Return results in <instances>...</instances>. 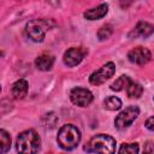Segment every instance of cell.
<instances>
[{"label":"cell","instance_id":"cell-1","mask_svg":"<svg viewBox=\"0 0 154 154\" xmlns=\"http://www.w3.org/2000/svg\"><path fill=\"white\" fill-rule=\"evenodd\" d=\"M40 136L32 129L20 132L17 137L16 148L19 154H36L40 149Z\"/></svg>","mask_w":154,"mask_h":154},{"label":"cell","instance_id":"cell-2","mask_svg":"<svg viewBox=\"0 0 154 154\" xmlns=\"http://www.w3.org/2000/svg\"><path fill=\"white\" fill-rule=\"evenodd\" d=\"M84 150L96 154H114L116 152V140L112 136L99 134L90 138Z\"/></svg>","mask_w":154,"mask_h":154},{"label":"cell","instance_id":"cell-3","mask_svg":"<svg viewBox=\"0 0 154 154\" xmlns=\"http://www.w3.org/2000/svg\"><path fill=\"white\" fill-rule=\"evenodd\" d=\"M57 141L59 146L65 150H71L77 147L81 141V132L77 126L72 124H65L59 129Z\"/></svg>","mask_w":154,"mask_h":154},{"label":"cell","instance_id":"cell-4","mask_svg":"<svg viewBox=\"0 0 154 154\" xmlns=\"http://www.w3.org/2000/svg\"><path fill=\"white\" fill-rule=\"evenodd\" d=\"M49 28L48 22L45 19H32L26 23L25 30L28 36L35 42H42L46 35V30Z\"/></svg>","mask_w":154,"mask_h":154},{"label":"cell","instance_id":"cell-5","mask_svg":"<svg viewBox=\"0 0 154 154\" xmlns=\"http://www.w3.org/2000/svg\"><path fill=\"white\" fill-rule=\"evenodd\" d=\"M140 114V109L137 106H129L125 109H123L116 118L114 120V125L117 129L123 130L125 128H128L129 125L132 124V122L138 117Z\"/></svg>","mask_w":154,"mask_h":154},{"label":"cell","instance_id":"cell-6","mask_svg":"<svg viewBox=\"0 0 154 154\" xmlns=\"http://www.w3.org/2000/svg\"><path fill=\"white\" fill-rule=\"evenodd\" d=\"M116 72V66L112 61L106 63L105 65H102L99 70L94 71L90 77H89V82L94 85H100L102 83H105L108 78H111Z\"/></svg>","mask_w":154,"mask_h":154},{"label":"cell","instance_id":"cell-7","mask_svg":"<svg viewBox=\"0 0 154 154\" xmlns=\"http://www.w3.org/2000/svg\"><path fill=\"white\" fill-rule=\"evenodd\" d=\"M70 99L75 105L79 106V107H87L88 105L91 103L94 96L90 90H88L85 88L77 87L70 91Z\"/></svg>","mask_w":154,"mask_h":154},{"label":"cell","instance_id":"cell-8","mask_svg":"<svg viewBox=\"0 0 154 154\" xmlns=\"http://www.w3.org/2000/svg\"><path fill=\"white\" fill-rule=\"evenodd\" d=\"M87 53H88V51L83 47H72V48H69L64 53L63 59H64L65 65H67L70 67H73V66L78 65L84 59Z\"/></svg>","mask_w":154,"mask_h":154},{"label":"cell","instance_id":"cell-9","mask_svg":"<svg viewBox=\"0 0 154 154\" xmlns=\"http://www.w3.org/2000/svg\"><path fill=\"white\" fill-rule=\"evenodd\" d=\"M128 58H129V60L131 63H134L136 65H144V64H147L150 60L152 54H150L148 48L138 46V47L132 48L128 53Z\"/></svg>","mask_w":154,"mask_h":154},{"label":"cell","instance_id":"cell-10","mask_svg":"<svg viewBox=\"0 0 154 154\" xmlns=\"http://www.w3.org/2000/svg\"><path fill=\"white\" fill-rule=\"evenodd\" d=\"M154 32V26L148 23V22H144V20H140L135 29L130 32V37H137V36H141V37H149Z\"/></svg>","mask_w":154,"mask_h":154},{"label":"cell","instance_id":"cell-11","mask_svg":"<svg viewBox=\"0 0 154 154\" xmlns=\"http://www.w3.org/2000/svg\"><path fill=\"white\" fill-rule=\"evenodd\" d=\"M108 12V5L107 4H101L97 7H94L91 10H88L84 12V18L89 19V20H95V19H100L102 17H105Z\"/></svg>","mask_w":154,"mask_h":154},{"label":"cell","instance_id":"cell-12","mask_svg":"<svg viewBox=\"0 0 154 154\" xmlns=\"http://www.w3.org/2000/svg\"><path fill=\"white\" fill-rule=\"evenodd\" d=\"M11 93L14 99H23L24 96H26V93H28V82L24 78L16 81L12 84Z\"/></svg>","mask_w":154,"mask_h":154},{"label":"cell","instance_id":"cell-13","mask_svg":"<svg viewBox=\"0 0 154 154\" xmlns=\"http://www.w3.org/2000/svg\"><path fill=\"white\" fill-rule=\"evenodd\" d=\"M54 64V57L51 55V54H42L40 57L36 58L35 60V65L38 70L41 71H48L52 69Z\"/></svg>","mask_w":154,"mask_h":154},{"label":"cell","instance_id":"cell-14","mask_svg":"<svg viewBox=\"0 0 154 154\" xmlns=\"http://www.w3.org/2000/svg\"><path fill=\"white\" fill-rule=\"evenodd\" d=\"M142 93H143L142 85L138 84L137 82H134V81L130 79L129 84L126 85V94H128V96H129V97H135V99H137V97H140V96L142 95Z\"/></svg>","mask_w":154,"mask_h":154},{"label":"cell","instance_id":"cell-15","mask_svg":"<svg viewBox=\"0 0 154 154\" xmlns=\"http://www.w3.org/2000/svg\"><path fill=\"white\" fill-rule=\"evenodd\" d=\"M103 106L106 109L109 111H117L122 107V101L119 97L117 96H108L105 101H103Z\"/></svg>","mask_w":154,"mask_h":154},{"label":"cell","instance_id":"cell-16","mask_svg":"<svg viewBox=\"0 0 154 154\" xmlns=\"http://www.w3.org/2000/svg\"><path fill=\"white\" fill-rule=\"evenodd\" d=\"M0 141H1V144H0L1 149H0V152H1V154H5L11 148V137L6 132V130H4V129L0 130Z\"/></svg>","mask_w":154,"mask_h":154},{"label":"cell","instance_id":"cell-17","mask_svg":"<svg viewBox=\"0 0 154 154\" xmlns=\"http://www.w3.org/2000/svg\"><path fill=\"white\" fill-rule=\"evenodd\" d=\"M129 82H130V78H129L128 76L123 75V76H120L119 78H117V79L111 84V89L114 90V91H120L122 89L126 88V85L129 84Z\"/></svg>","mask_w":154,"mask_h":154},{"label":"cell","instance_id":"cell-18","mask_svg":"<svg viewBox=\"0 0 154 154\" xmlns=\"http://www.w3.org/2000/svg\"><path fill=\"white\" fill-rule=\"evenodd\" d=\"M138 149L140 147L137 143H123L118 154H138Z\"/></svg>","mask_w":154,"mask_h":154},{"label":"cell","instance_id":"cell-19","mask_svg":"<svg viewBox=\"0 0 154 154\" xmlns=\"http://www.w3.org/2000/svg\"><path fill=\"white\" fill-rule=\"evenodd\" d=\"M112 32H113V29H112V26L111 25H103V26H101L100 29H99V31H97V37H99V40H106V38H108L111 35H112Z\"/></svg>","mask_w":154,"mask_h":154},{"label":"cell","instance_id":"cell-20","mask_svg":"<svg viewBox=\"0 0 154 154\" xmlns=\"http://www.w3.org/2000/svg\"><path fill=\"white\" fill-rule=\"evenodd\" d=\"M143 154H154V143L153 142H147L144 144Z\"/></svg>","mask_w":154,"mask_h":154},{"label":"cell","instance_id":"cell-21","mask_svg":"<svg viewBox=\"0 0 154 154\" xmlns=\"http://www.w3.org/2000/svg\"><path fill=\"white\" fill-rule=\"evenodd\" d=\"M144 125H146V128H147V129H149V130L154 131V117H150V118H148V119L146 120Z\"/></svg>","mask_w":154,"mask_h":154}]
</instances>
